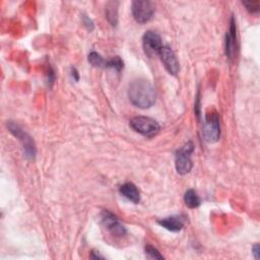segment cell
I'll return each instance as SVG.
<instances>
[{
  "label": "cell",
  "mask_w": 260,
  "mask_h": 260,
  "mask_svg": "<svg viewBox=\"0 0 260 260\" xmlns=\"http://www.w3.org/2000/svg\"><path fill=\"white\" fill-rule=\"evenodd\" d=\"M82 23H83L84 27H85L86 29H88L90 32H92V31L94 30L95 26H94V23H93V21L90 19V17H88L86 15H83V16H82Z\"/></svg>",
  "instance_id": "cell-19"
},
{
  "label": "cell",
  "mask_w": 260,
  "mask_h": 260,
  "mask_svg": "<svg viewBox=\"0 0 260 260\" xmlns=\"http://www.w3.org/2000/svg\"><path fill=\"white\" fill-rule=\"evenodd\" d=\"M128 98L133 106L149 109L155 103V91L152 84L144 78L133 80L128 88Z\"/></svg>",
  "instance_id": "cell-1"
},
{
  "label": "cell",
  "mask_w": 260,
  "mask_h": 260,
  "mask_svg": "<svg viewBox=\"0 0 260 260\" xmlns=\"http://www.w3.org/2000/svg\"><path fill=\"white\" fill-rule=\"evenodd\" d=\"M184 202L189 209H197V207L201 204V199L197 195L196 191H194L193 189H189L185 192Z\"/></svg>",
  "instance_id": "cell-14"
},
{
  "label": "cell",
  "mask_w": 260,
  "mask_h": 260,
  "mask_svg": "<svg viewBox=\"0 0 260 260\" xmlns=\"http://www.w3.org/2000/svg\"><path fill=\"white\" fill-rule=\"evenodd\" d=\"M124 67V62L119 56H115L107 61V67L106 68H112L115 69L116 72L120 73Z\"/></svg>",
  "instance_id": "cell-16"
},
{
  "label": "cell",
  "mask_w": 260,
  "mask_h": 260,
  "mask_svg": "<svg viewBox=\"0 0 260 260\" xmlns=\"http://www.w3.org/2000/svg\"><path fill=\"white\" fill-rule=\"evenodd\" d=\"M143 47L145 53L149 57H153L154 55H159V52L163 47L162 38L158 33L148 31L143 37Z\"/></svg>",
  "instance_id": "cell-7"
},
{
  "label": "cell",
  "mask_w": 260,
  "mask_h": 260,
  "mask_svg": "<svg viewBox=\"0 0 260 260\" xmlns=\"http://www.w3.org/2000/svg\"><path fill=\"white\" fill-rule=\"evenodd\" d=\"M194 150L193 144L188 142L183 148L177 150L175 155V167L180 175H186L191 171L193 163L191 160V153Z\"/></svg>",
  "instance_id": "cell-5"
},
{
  "label": "cell",
  "mask_w": 260,
  "mask_h": 260,
  "mask_svg": "<svg viewBox=\"0 0 260 260\" xmlns=\"http://www.w3.org/2000/svg\"><path fill=\"white\" fill-rule=\"evenodd\" d=\"M243 5L251 13H257L260 9V2L257 0L256 1H243Z\"/></svg>",
  "instance_id": "cell-18"
},
{
  "label": "cell",
  "mask_w": 260,
  "mask_h": 260,
  "mask_svg": "<svg viewBox=\"0 0 260 260\" xmlns=\"http://www.w3.org/2000/svg\"><path fill=\"white\" fill-rule=\"evenodd\" d=\"M72 75H73V77H74V79L75 81H78L79 74H78V73H77V71H76L75 68H72Z\"/></svg>",
  "instance_id": "cell-21"
},
{
  "label": "cell",
  "mask_w": 260,
  "mask_h": 260,
  "mask_svg": "<svg viewBox=\"0 0 260 260\" xmlns=\"http://www.w3.org/2000/svg\"><path fill=\"white\" fill-rule=\"evenodd\" d=\"M107 61L106 59H104L101 54H99L98 52H91L89 54V62L92 64L94 67H99V68H106L107 67Z\"/></svg>",
  "instance_id": "cell-15"
},
{
  "label": "cell",
  "mask_w": 260,
  "mask_h": 260,
  "mask_svg": "<svg viewBox=\"0 0 260 260\" xmlns=\"http://www.w3.org/2000/svg\"><path fill=\"white\" fill-rule=\"evenodd\" d=\"M252 254L254 255L255 259H258L259 258V245L258 244H255L252 247Z\"/></svg>",
  "instance_id": "cell-20"
},
{
  "label": "cell",
  "mask_w": 260,
  "mask_h": 260,
  "mask_svg": "<svg viewBox=\"0 0 260 260\" xmlns=\"http://www.w3.org/2000/svg\"><path fill=\"white\" fill-rule=\"evenodd\" d=\"M237 48V27L234 16L231 19L230 29L226 36V55L229 59L234 58Z\"/></svg>",
  "instance_id": "cell-10"
},
{
  "label": "cell",
  "mask_w": 260,
  "mask_h": 260,
  "mask_svg": "<svg viewBox=\"0 0 260 260\" xmlns=\"http://www.w3.org/2000/svg\"><path fill=\"white\" fill-rule=\"evenodd\" d=\"M159 56L161 57V60L167 69V72L172 75H177L180 71V65L179 61L173 51L169 46H164L161 48L159 52Z\"/></svg>",
  "instance_id": "cell-9"
},
{
  "label": "cell",
  "mask_w": 260,
  "mask_h": 260,
  "mask_svg": "<svg viewBox=\"0 0 260 260\" xmlns=\"http://www.w3.org/2000/svg\"><path fill=\"white\" fill-rule=\"evenodd\" d=\"M131 11L134 20L138 24H147L152 19L154 5L149 0H135L132 2Z\"/></svg>",
  "instance_id": "cell-6"
},
{
  "label": "cell",
  "mask_w": 260,
  "mask_h": 260,
  "mask_svg": "<svg viewBox=\"0 0 260 260\" xmlns=\"http://www.w3.org/2000/svg\"><path fill=\"white\" fill-rule=\"evenodd\" d=\"M118 5L119 2L111 1L108 2L106 5V17L108 22L111 24V26L116 27L118 24Z\"/></svg>",
  "instance_id": "cell-13"
},
{
  "label": "cell",
  "mask_w": 260,
  "mask_h": 260,
  "mask_svg": "<svg viewBox=\"0 0 260 260\" xmlns=\"http://www.w3.org/2000/svg\"><path fill=\"white\" fill-rule=\"evenodd\" d=\"M129 125L135 132L148 137L157 135L161 129V126L157 121L146 116H137L132 118Z\"/></svg>",
  "instance_id": "cell-3"
},
{
  "label": "cell",
  "mask_w": 260,
  "mask_h": 260,
  "mask_svg": "<svg viewBox=\"0 0 260 260\" xmlns=\"http://www.w3.org/2000/svg\"><path fill=\"white\" fill-rule=\"evenodd\" d=\"M158 223L166 230L174 233L180 232L184 227V223L179 217H169L166 219H162L158 221Z\"/></svg>",
  "instance_id": "cell-12"
},
{
  "label": "cell",
  "mask_w": 260,
  "mask_h": 260,
  "mask_svg": "<svg viewBox=\"0 0 260 260\" xmlns=\"http://www.w3.org/2000/svg\"><path fill=\"white\" fill-rule=\"evenodd\" d=\"M119 190H120V193L122 194L125 198H127L129 201L135 204H137L141 201L140 190L137 189V187L133 183L131 182L124 183L123 185L120 186Z\"/></svg>",
  "instance_id": "cell-11"
},
{
  "label": "cell",
  "mask_w": 260,
  "mask_h": 260,
  "mask_svg": "<svg viewBox=\"0 0 260 260\" xmlns=\"http://www.w3.org/2000/svg\"><path fill=\"white\" fill-rule=\"evenodd\" d=\"M101 221L103 226L105 227L113 236L123 237L126 234L125 227L119 222V219L111 212L104 211L101 215Z\"/></svg>",
  "instance_id": "cell-8"
},
{
  "label": "cell",
  "mask_w": 260,
  "mask_h": 260,
  "mask_svg": "<svg viewBox=\"0 0 260 260\" xmlns=\"http://www.w3.org/2000/svg\"><path fill=\"white\" fill-rule=\"evenodd\" d=\"M6 125H7V129L9 130V132L14 137H16L23 145L27 158L34 159L35 155H36L37 150H36V146H35L33 138L21 126L15 124L14 122H12V121H8Z\"/></svg>",
  "instance_id": "cell-4"
},
{
  "label": "cell",
  "mask_w": 260,
  "mask_h": 260,
  "mask_svg": "<svg viewBox=\"0 0 260 260\" xmlns=\"http://www.w3.org/2000/svg\"><path fill=\"white\" fill-rule=\"evenodd\" d=\"M202 136L204 141L209 144L219 142L221 137L220 117L216 110L212 109L205 113L204 123L202 127Z\"/></svg>",
  "instance_id": "cell-2"
},
{
  "label": "cell",
  "mask_w": 260,
  "mask_h": 260,
  "mask_svg": "<svg viewBox=\"0 0 260 260\" xmlns=\"http://www.w3.org/2000/svg\"><path fill=\"white\" fill-rule=\"evenodd\" d=\"M91 257L94 258V259H103L104 257L102 255H100L97 251H93L92 254H91Z\"/></svg>",
  "instance_id": "cell-22"
},
{
  "label": "cell",
  "mask_w": 260,
  "mask_h": 260,
  "mask_svg": "<svg viewBox=\"0 0 260 260\" xmlns=\"http://www.w3.org/2000/svg\"><path fill=\"white\" fill-rule=\"evenodd\" d=\"M146 253L149 255V258L152 259H164V256L159 252V250L150 245L146 246Z\"/></svg>",
  "instance_id": "cell-17"
}]
</instances>
